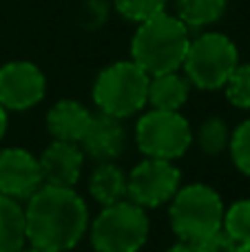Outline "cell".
<instances>
[{"mask_svg": "<svg viewBox=\"0 0 250 252\" xmlns=\"http://www.w3.org/2000/svg\"><path fill=\"white\" fill-rule=\"evenodd\" d=\"M228 146L233 164L239 168V173L250 177V120L242 122L235 128V133L230 135Z\"/></svg>", "mask_w": 250, "mask_h": 252, "instance_id": "cell-22", "label": "cell"}, {"mask_svg": "<svg viewBox=\"0 0 250 252\" xmlns=\"http://www.w3.org/2000/svg\"><path fill=\"white\" fill-rule=\"evenodd\" d=\"M7 124H9V120H7V109L0 104V139H2V135L7 133Z\"/></svg>", "mask_w": 250, "mask_h": 252, "instance_id": "cell-25", "label": "cell"}, {"mask_svg": "<svg viewBox=\"0 0 250 252\" xmlns=\"http://www.w3.org/2000/svg\"><path fill=\"white\" fill-rule=\"evenodd\" d=\"M235 252H250V244H239Z\"/></svg>", "mask_w": 250, "mask_h": 252, "instance_id": "cell-26", "label": "cell"}, {"mask_svg": "<svg viewBox=\"0 0 250 252\" xmlns=\"http://www.w3.org/2000/svg\"><path fill=\"white\" fill-rule=\"evenodd\" d=\"M221 228L237 244H250V199H239L228 210H224Z\"/></svg>", "mask_w": 250, "mask_h": 252, "instance_id": "cell-19", "label": "cell"}, {"mask_svg": "<svg viewBox=\"0 0 250 252\" xmlns=\"http://www.w3.org/2000/svg\"><path fill=\"white\" fill-rule=\"evenodd\" d=\"M149 239V217L131 199L102 206L91 223V244L95 252H140Z\"/></svg>", "mask_w": 250, "mask_h": 252, "instance_id": "cell-5", "label": "cell"}, {"mask_svg": "<svg viewBox=\"0 0 250 252\" xmlns=\"http://www.w3.org/2000/svg\"><path fill=\"white\" fill-rule=\"evenodd\" d=\"M40 170L42 182L53 186H71L73 188L80 179L84 164V153L75 142L53 139L40 155Z\"/></svg>", "mask_w": 250, "mask_h": 252, "instance_id": "cell-12", "label": "cell"}, {"mask_svg": "<svg viewBox=\"0 0 250 252\" xmlns=\"http://www.w3.org/2000/svg\"><path fill=\"white\" fill-rule=\"evenodd\" d=\"M190 95V82L177 71L151 75L149 82V104L159 111H180Z\"/></svg>", "mask_w": 250, "mask_h": 252, "instance_id": "cell-14", "label": "cell"}, {"mask_svg": "<svg viewBox=\"0 0 250 252\" xmlns=\"http://www.w3.org/2000/svg\"><path fill=\"white\" fill-rule=\"evenodd\" d=\"M135 142L146 157L175 159L193 144V130L180 111L153 109L140 118L135 126Z\"/></svg>", "mask_w": 250, "mask_h": 252, "instance_id": "cell-7", "label": "cell"}, {"mask_svg": "<svg viewBox=\"0 0 250 252\" xmlns=\"http://www.w3.org/2000/svg\"><path fill=\"white\" fill-rule=\"evenodd\" d=\"M113 4L120 16L137 25L166 11V0H113Z\"/></svg>", "mask_w": 250, "mask_h": 252, "instance_id": "cell-21", "label": "cell"}, {"mask_svg": "<svg viewBox=\"0 0 250 252\" xmlns=\"http://www.w3.org/2000/svg\"><path fill=\"white\" fill-rule=\"evenodd\" d=\"M18 252H47V250H40V248H33V246H29V248H20Z\"/></svg>", "mask_w": 250, "mask_h": 252, "instance_id": "cell-27", "label": "cell"}, {"mask_svg": "<svg viewBox=\"0 0 250 252\" xmlns=\"http://www.w3.org/2000/svg\"><path fill=\"white\" fill-rule=\"evenodd\" d=\"M91 120V113L75 100H60L56 106H51L47 115V128L53 135V139L62 142H80Z\"/></svg>", "mask_w": 250, "mask_h": 252, "instance_id": "cell-13", "label": "cell"}, {"mask_svg": "<svg viewBox=\"0 0 250 252\" xmlns=\"http://www.w3.org/2000/svg\"><path fill=\"white\" fill-rule=\"evenodd\" d=\"M27 244L47 252L78 246L89 228V208L71 186L42 184L25 206Z\"/></svg>", "mask_w": 250, "mask_h": 252, "instance_id": "cell-1", "label": "cell"}, {"mask_svg": "<svg viewBox=\"0 0 250 252\" xmlns=\"http://www.w3.org/2000/svg\"><path fill=\"white\" fill-rule=\"evenodd\" d=\"M226 97L237 109H250V64H237L224 84Z\"/></svg>", "mask_w": 250, "mask_h": 252, "instance_id": "cell-20", "label": "cell"}, {"mask_svg": "<svg viewBox=\"0 0 250 252\" xmlns=\"http://www.w3.org/2000/svg\"><path fill=\"white\" fill-rule=\"evenodd\" d=\"M237 64L239 51L235 42L217 31H208L190 40L186 58L182 62L188 82L204 91L221 89Z\"/></svg>", "mask_w": 250, "mask_h": 252, "instance_id": "cell-6", "label": "cell"}, {"mask_svg": "<svg viewBox=\"0 0 250 252\" xmlns=\"http://www.w3.org/2000/svg\"><path fill=\"white\" fill-rule=\"evenodd\" d=\"M180 170L171 159L146 157L126 177V197L142 208H157L180 190Z\"/></svg>", "mask_w": 250, "mask_h": 252, "instance_id": "cell-8", "label": "cell"}, {"mask_svg": "<svg viewBox=\"0 0 250 252\" xmlns=\"http://www.w3.org/2000/svg\"><path fill=\"white\" fill-rule=\"evenodd\" d=\"M188 44V27L177 16L162 11L140 22L131 42V56L149 75L171 73L180 71Z\"/></svg>", "mask_w": 250, "mask_h": 252, "instance_id": "cell-2", "label": "cell"}, {"mask_svg": "<svg viewBox=\"0 0 250 252\" xmlns=\"http://www.w3.org/2000/svg\"><path fill=\"white\" fill-rule=\"evenodd\" d=\"M171 226L182 241L197 244L213 235L224 221V201L206 184H190L173 195L171 199Z\"/></svg>", "mask_w": 250, "mask_h": 252, "instance_id": "cell-4", "label": "cell"}, {"mask_svg": "<svg viewBox=\"0 0 250 252\" xmlns=\"http://www.w3.org/2000/svg\"><path fill=\"white\" fill-rule=\"evenodd\" d=\"M195 246L199 248V252H235L239 244L224 230V228H219V230H215L213 235H208V237H204L202 241H197Z\"/></svg>", "mask_w": 250, "mask_h": 252, "instance_id": "cell-23", "label": "cell"}, {"mask_svg": "<svg viewBox=\"0 0 250 252\" xmlns=\"http://www.w3.org/2000/svg\"><path fill=\"white\" fill-rule=\"evenodd\" d=\"M89 192L100 206H109L126 197V175L111 161L93 170L89 179Z\"/></svg>", "mask_w": 250, "mask_h": 252, "instance_id": "cell-16", "label": "cell"}, {"mask_svg": "<svg viewBox=\"0 0 250 252\" xmlns=\"http://www.w3.org/2000/svg\"><path fill=\"white\" fill-rule=\"evenodd\" d=\"M47 93L44 73L27 60L0 66V104L7 111H27L42 102Z\"/></svg>", "mask_w": 250, "mask_h": 252, "instance_id": "cell-9", "label": "cell"}, {"mask_svg": "<svg viewBox=\"0 0 250 252\" xmlns=\"http://www.w3.org/2000/svg\"><path fill=\"white\" fill-rule=\"evenodd\" d=\"M168 252H199V248L195 244H190V241H180V244L173 246Z\"/></svg>", "mask_w": 250, "mask_h": 252, "instance_id": "cell-24", "label": "cell"}, {"mask_svg": "<svg viewBox=\"0 0 250 252\" xmlns=\"http://www.w3.org/2000/svg\"><path fill=\"white\" fill-rule=\"evenodd\" d=\"M27 244L25 208L7 195H0V252H18Z\"/></svg>", "mask_w": 250, "mask_h": 252, "instance_id": "cell-15", "label": "cell"}, {"mask_svg": "<svg viewBox=\"0 0 250 252\" xmlns=\"http://www.w3.org/2000/svg\"><path fill=\"white\" fill-rule=\"evenodd\" d=\"M42 184L38 157L25 148L0 151V195L11 199H29Z\"/></svg>", "mask_w": 250, "mask_h": 252, "instance_id": "cell-10", "label": "cell"}, {"mask_svg": "<svg viewBox=\"0 0 250 252\" xmlns=\"http://www.w3.org/2000/svg\"><path fill=\"white\" fill-rule=\"evenodd\" d=\"M228 0H177V18L188 29H202L224 16Z\"/></svg>", "mask_w": 250, "mask_h": 252, "instance_id": "cell-17", "label": "cell"}, {"mask_svg": "<svg viewBox=\"0 0 250 252\" xmlns=\"http://www.w3.org/2000/svg\"><path fill=\"white\" fill-rule=\"evenodd\" d=\"M230 142V130L221 118H208L197 128V144L206 155H219Z\"/></svg>", "mask_w": 250, "mask_h": 252, "instance_id": "cell-18", "label": "cell"}, {"mask_svg": "<svg viewBox=\"0 0 250 252\" xmlns=\"http://www.w3.org/2000/svg\"><path fill=\"white\" fill-rule=\"evenodd\" d=\"M151 75L133 60H122L100 71L93 84V100L102 113L113 118H131L149 102Z\"/></svg>", "mask_w": 250, "mask_h": 252, "instance_id": "cell-3", "label": "cell"}, {"mask_svg": "<svg viewBox=\"0 0 250 252\" xmlns=\"http://www.w3.org/2000/svg\"><path fill=\"white\" fill-rule=\"evenodd\" d=\"M80 148L84 155L93 157L97 161H111L122 155L124 151V128L120 118L109 113H91L89 126L80 137Z\"/></svg>", "mask_w": 250, "mask_h": 252, "instance_id": "cell-11", "label": "cell"}]
</instances>
